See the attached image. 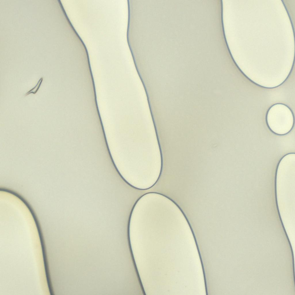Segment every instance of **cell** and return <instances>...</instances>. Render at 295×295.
<instances>
[{
  "label": "cell",
  "mask_w": 295,
  "mask_h": 295,
  "mask_svg": "<svg viewBox=\"0 0 295 295\" xmlns=\"http://www.w3.org/2000/svg\"><path fill=\"white\" fill-rule=\"evenodd\" d=\"M269 129L274 133L283 135L289 133L294 125V118L290 111H274L269 110L266 116Z\"/></svg>",
  "instance_id": "1"
},
{
  "label": "cell",
  "mask_w": 295,
  "mask_h": 295,
  "mask_svg": "<svg viewBox=\"0 0 295 295\" xmlns=\"http://www.w3.org/2000/svg\"><path fill=\"white\" fill-rule=\"evenodd\" d=\"M43 80V77H41L38 81L37 84L35 87L29 91L28 92H27L25 95H28L31 93H32L34 94H35L39 88Z\"/></svg>",
  "instance_id": "2"
}]
</instances>
